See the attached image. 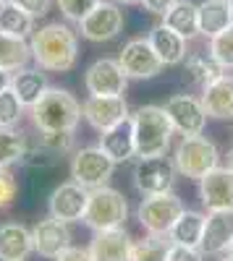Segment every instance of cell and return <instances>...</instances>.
Here are the masks:
<instances>
[{
    "instance_id": "cell-11",
    "label": "cell",
    "mask_w": 233,
    "mask_h": 261,
    "mask_svg": "<svg viewBox=\"0 0 233 261\" xmlns=\"http://www.w3.org/2000/svg\"><path fill=\"white\" fill-rule=\"evenodd\" d=\"M89 206V188L79 186L76 180L60 183L48 199V214L60 222H81Z\"/></svg>"
},
{
    "instance_id": "cell-15",
    "label": "cell",
    "mask_w": 233,
    "mask_h": 261,
    "mask_svg": "<svg viewBox=\"0 0 233 261\" xmlns=\"http://www.w3.org/2000/svg\"><path fill=\"white\" fill-rule=\"evenodd\" d=\"M32 238H34V253H39L42 258H55L66 248H71L68 222H60L50 214L32 227Z\"/></svg>"
},
{
    "instance_id": "cell-43",
    "label": "cell",
    "mask_w": 233,
    "mask_h": 261,
    "mask_svg": "<svg viewBox=\"0 0 233 261\" xmlns=\"http://www.w3.org/2000/svg\"><path fill=\"white\" fill-rule=\"evenodd\" d=\"M228 167H230V170H233V149H230V151H228Z\"/></svg>"
},
{
    "instance_id": "cell-3",
    "label": "cell",
    "mask_w": 233,
    "mask_h": 261,
    "mask_svg": "<svg viewBox=\"0 0 233 261\" xmlns=\"http://www.w3.org/2000/svg\"><path fill=\"white\" fill-rule=\"evenodd\" d=\"M29 115L37 130H76L81 115V102L66 89H50L45 92L34 107H29Z\"/></svg>"
},
{
    "instance_id": "cell-39",
    "label": "cell",
    "mask_w": 233,
    "mask_h": 261,
    "mask_svg": "<svg viewBox=\"0 0 233 261\" xmlns=\"http://www.w3.org/2000/svg\"><path fill=\"white\" fill-rule=\"evenodd\" d=\"M176 3H178V0H142L144 11H147V13H152V16H165Z\"/></svg>"
},
{
    "instance_id": "cell-6",
    "label": "cell",
    "mask_w": 233,
    "mask_h": 261,
    "mask_svg": "<svg viewBox=\"0 0 233 261\" xmlns=\"http://www.w3.org/2000/svg\"><path fill=\"white\" fill-rule=\"evenodd\" d=\"M181 214H183V201L178 199L173 191H168V193L144 196L139 209H136V220L144 227V232H150V235H168Z\"/></svg>"
},
{
    "instance_id": "cell-10",
    "label": "cell",
    "mask_w": 233,
    "mask_h": 261,
    "mask_svg": "<svg viewBox=\"0 0 233 261\" xmlns=\"http://www.w3.org/2000/svg\"><path fill=\"white\" fill-rule=\"evenodd\" d=\"M118 63H121V68L126 71V76H129V79H155L165 68V63L155 53L152 42L150 39H142V37L126 42L121 55H118Z\"/></svg>"
},
{
    "instance_id": "cell-30",
    "label": "cell",
    "mask_w": 233,
    "mask_h": 261,
    "mask_svg": "<svg viewBox=\"0 0 233 261\" xmlns=\"http://www.w3.org/2000/svg\"><path fill=\"white\" fill-rule=\"evenodd\" d=\"M186 71H189V76H192L197 84H209V81H215L218 76H223L225 73V68L223 65L209 55V50L207 53H194V55H186Z\"/></svg>"
},
{
    "instance_id": "cell-8",
    "label": "cell",
    "mask_w": 233,
    "mask_h": 261,
    "mask_svg": "<svg viewBox=\"0 0 233 261\" xmlns=\"http://www.w3.org/2000/svg\"><path fill=\"white\" fill-rule=\"evenodd\" d=\"M176 165L173 160L162 157H139L134 165V186L142 196H155V193H168L176 186Z\"/></svg>"
},
{
    "instance_id": "cell-24",
    "label": "cell",
    "mask_w": 233,
    "mask_h": 261,
    "mask_svg": "<svg viewBox=\"0 0 233 261\" xmlns=\"http://www.w3.org/2000/svg\"><path fill=\"white\" fill-rule=\"evenodd\" d=\"M204 220H207V214L192 212V209H183V214L176 220V225L171 227V232H168L171 243H173V246L199 248L202 235H204Z\"/></svg>"
},
{
    "instance_id": "cell-21",
    "label": "cell",
    "mask_w": 233,
    "mask_h": 261,
    "mask_svg": "<svg viewBox=\"0 0 233 261\" xmlns=\"http://www.w3.org/2000/svg\"><path fill=\"white\" fill-rule=\"evenodd\" d=\"M32 251L34 238L29 227L18 222L0 225V261H27Z\"/></svg>"
},
{
    "instance_id": "cell-46",
    "label": "cell",
    "mask_w": 233,
    "mask_h": 261,
    "mask_svg": "<svg viewBox=\"0 0 233 261\" xmlns=\"http://www.w3.org/2000/svg\"><path fill=\"white\" fill-rule=\"evenodd\" d=\"M220 261H233V258H230V256H225V258H220Z\"/></svg>"
},
{
    "instance_id": "cell-37",
    "label": "cell",
    "mask_w": 233,
    "mask_h": 261,
    "mask_svg": "<svg viewBox=\"0 0 233 261\" xmlns=\"http://www.w3.org/2000/svg\"><path fill=\"white\" fill-rule=\"evenodd\" d=\"M11 3H16L21 11H27V13L34 16V18H42V16L50 11L53 0H11Z\"/></svg>"
},
{
    "instance_id": "cell-4",
    "label": "cell",
    "mask_w": 233,
    "mask_h": 261,
    "mask_svg": "<svg viewBox=\"0 0 233 261\" xmlns=\"http://www.w3.org/2000/svg\"><path fill=\"white\" fill-rule=\"evenodd\" d=\"M218 146L215 141H209L207 136H181L178 146L173 149V165L176 172L189 180H202L209 170L218 167Z\"/></svg>"
},
{
    "instance_id": "cell-25",
    "label": "cell",
    "mask_w": 233,
    "mask_h": 261,
    "mask_svg": "<svg viewBox=\"0 0 233 261\" xmlns=\"http://www.w3.org/2000/svg\"><path fill=\"white\" fill-rule=\"evenodd\" d=\"M230 24H233V13H230L228 0H204V3H199V34L202 37L213 39Z\"/></svg>"
},
{
    "instance_id": "cell-34",
    "label": "cell",
    "mask_w": 233,
    "mask_h": 261,
    "mask_svg": "<svg viewBox=\"0 0 233 261\" xmlns=\"http://www.w3.org/2000/svg\"><path fill=\"white\" fill-rule=\"evenodd\" d=\"M39 146L53 151V154H68L74 149V134L71 130H39Z\"/></svg>"
},
{
    "instance_id": "cell-44",
    "label": "cell",
    "mask_w": 233,
    "mask_h": 261,
    "mask_svg": "<svg viewBox=\"0 0 233 261\" xmlns=\"http://www.w3.org/2000/svg\"><path fill=\"white\" fill-rule=\"evenodd\" d=\"M228 256H230V258H233V243H230V248H228Z\"/></svg>"
},
{
    "instance_id": "cell-7",
    "label": "cell",
    "mask_w": 233,
    "mask_h": 261,
    "mask_svg": "<svg viewBox=\"0 0 233 261\" xmlns=\"http://www.w3.org/2000/svg\"><path fill=\"white\" fill-rule=\"evenodd\" d=\"M115 172L113 157H108V151L102 146H84L76 149V154L71 160V180H76L84 188H102L108 186Z\"/></svg>"
},
{
    "instance_id": "cell-32",
    "label": "cell",
    "mask_w": 233,
    "mask_h": 261,
    "mask_svg": "<svg viewBox=\"0 0 233 261\" xmlns=\"http://www.w3.org/2000/svg\"><path fill=\"white\" fill-rule=\"evenodd\" d=\"M209 55H213L225 71L233 68V24L209 39Z\"/></svg>"
},
{
    "instance_id": "cell-33",
    "label": "cell",
    "mask_w": 233,
    "mask_h": 261,
    "mask_svg": "<svg viewBox=\"0 0 233 261\" xmlns=\"http://www.w3.org/2000/svg\"><path fill=\"white\" fill-rule=\"evenodd\" d=\"M24 110L27 107L21 105V99L11 89H6L0 94V128H16L21 115H24Z\"/></svg>"
},
{
    "instance_id": "cell-16",
    "label": "cell",
    "mask_w": 233,
    "mask_h": 261,
    "mask_svg": "<svg viewBox=\"0 0 233 261\" xmlns=\"http://www.w3.org/2000/svg\"><path fill=\"white\" fill-rule=\"evenodd\" d=\"M199 199L207 212L233 209V170L215 167L199 180Z\"/></svg>"
},
{
    "instance_id": "cell-47",
    "label": "cell",
    "mask_w": 233,
    "mask_h": 261,
    "mask_svg": "<svg viewBox=\"0 0 233 261\" xmlns=\"http://www.w3.org/2000/svg\"><path fill=\"white\" fill-rule=\"evenodd\" d=\"M3 3H8V0H0V6H3Z\"/></svg>"
},
{
    "instance_id": "cell-27",
    "label": "cell",
    "mask_w": 233,
    "mask_h": 261,
    "mask_svg": "<svg viewBox=\"0 0 233 261\" xmlns=\"http://www.w3.org/2000/svg\"><path fill=\"white\" fill-rule=\"evenodd\" d=\"M29 60H32V45L24 37L0 32V68L8 73H16L21 68H27Z\"/></svg>"
},
{
    "instance_id": "cell-22",
    "label": "cell",
    "mask_w": 233,
    "mask_h": 261,
    "mask_svg": "<svg viewBox=\"0 0 233 261\" xmlns=\"http://www.w3.org/2000/svg\"><path fill=\"white\" fill-rule=\"evenodd\" d=\"M48 89H50V81L42 68H21V71L11 73V92L21 99V105L27 110L45 97Z\"/></svg>"
},
{
    "instance_id": "cell-14",
    "label": "cell",
    "mask_w": 233,
    "mask_h": 261,
    "mask_svg": "<svg viewBox=\"0 0 233 261\" xmlns=\"http://www.w3.org/2000/svg\"><path fill=\"white\" fill-rule=\"evenodd\" d=\"M81 115L100 134L123 123L126 118H131L129 105H126L123 97H89L81 102Z\"/></svg>"
},
{
    "instance_id": "cell-42",
    "label": "cell",
    "mask_w": 233,
    "mask_h": 261,
    "mask_svg": "<svg viewBox=\"0 0 233 261\" xmlns=\"http://www.w3.org/2000/svg\"><path fill=\"white\" fill-rule=\"evenodd\" d=\"M118 6H136V3H142V0H115Z\"/></svg>"
},
{
    "instance_id": "cell-23",
    "label": "cell",
    "mask_w": 233,
    "mask_h": 261,
    "mask_svg": "<svg viewBox=\"0 0 233 261\" xmlns=\"http://www.w3.org/2000/svg\"><path fill=\"white\" fill-rule=\"evenodd\" d=\"M147 39L152 42L155 53L160 55V60H162L165 65H181V63L186 60V42H189V39H183V37H181L178 32H173L171 27H165L162 21L150 29V37H147Z\"/></svg>"
},
{
    "instance_id": "cell-45",
    "label": "cell",
    "mask_w": 233,
    "mask_h": 261,
    "mask_svg": "<svg viewBox=\"0 0 233 261\" xmlns=\"http://www.w3.org/2000/svg\"><path fill=\"white\" fill-rule=\"evenodd\" d=\"M228 6H230V13H233V0H228Z\"/></svg>"
},
{
    "instance_id": "cell-9",
    "label": "cell",
    "mask_w": 233,
    "mask_h": 261,
    "mask_svg": "<svg viewBox=\"0 0 233 261\" xmlns=\"http://www.w3.org/2000/svg\"><path fill=\"white\" fill-rule=\"evenodd\" d=\"M129 76L113 58H100L84 71V89L89 97H123Z\"/></svg>"
},
{
    "instance_id": "cell-29",
    "label": "cell",
    "mask_w": 233,
    "mask_h": 261,
    "mask_svg": "<svg viewBox=\"0 0 233 261\" xmlns=\"http://www.w3.org/2000/svg\"><path fill=\"white\" fill-rule=\"evenodd\" d=\"M27 151H29L27 134H21L18 128H0V167L24 162Z\"/></svg>"
},
{
    "instance_id": "cell-1",
    "label": "cell",
    "mask_w": 233,
    "mask_h": 261,
    "mask_svg": "<svg viewBox=\"0 0 233 261\" xmlns=\"http://www.w3.org/2000/svg\"><path fill=\"white\" fill-rule=\"evenodd\" d=\"M29 45L37 68L50 73H66L79 60V37L68 24H60V21L34 29Z\"/></svg>"
},
{
    "instance_id": "cell-5",
    "label": "cell",
    "mask_w": 233,
    "mask_h": 261,
    "mask_svg": "<svg viewBox=\"0 0 233 261\" xmlns=\"http://www.w3.org/2000/svg\"><path fill=\"white\" fill-rule=\"evenodd\" d=\"M129 220V204H126V196L110 186H102L89 191V206L84 214V225L89 230L100 232V230H115L123 227V222Z\"/></svg>"
},
{
    "instance_id": "cell-26",
    "label": "cell",
    "mask_w": 233,
    "mask_h": 261,
    "mask_svg": "<svg viewBox=\"0 0 233 261\" xmlns=\"http://www.w3.org/2000/svg\"><path fill=\"white\" fill-rule=\"evenodd\" d=\"M162 24L178 32L183 39L199 37V6L192 0H178V3L162 16Z\"/></svg>"
},
{
    "instance_id": "cell-35",
    "label": "cell",
    "mask_w": 233,
    "mask_h": 261,
    "mask_svg": "<svg viewBox=\"0 0 233 261\" xmlns=\"http://www.w3.org/2000/svg\"><path fill=\"white\" fill-rule=\"evenodd\" d=\"M102 0H58V8L63 13V18L71 21V24H79V21L87 18Z\"/></svg>"
},
{
    "instance_id": "cell-40",
    "label": "cell",
    "mask_w": 233,
    "mask_h": 261,
    "mask_svg": "<svg viewBox=\"0 0 233 261\" xmlns=\"http://www.w3.org/2000/svg\"><path fill=\"white\" fill-rule=\"evenodd\" d=\"M53 261H95V258H92L89 248H76V246H71V248L63 251L60 256H55Z\"/></svg>"
},
{
    "instance_id": "cell-17",
    "label": "cell",
    "mask_w": 233,
    "mask_h": 261,
    "mask_svg": "<svg viewBox=\"0 0 233 261\" xmlns=\"http://www.w3.org/2000/svg\"><path fill=\"white\" fill-rule=\"evenodd\" d=\"M230 243H233V209L207 212L199 251L204 256H220V253H228Z\"/></svg>"
},
{
    "instance_id": "cell-12",
    "label": "cell",
    "mask_w": 233,
    "mask_h": 261,
    "mask_svg": "<svg viewBox=\"0 0 233 261\" xmlns=\"http://www.w3.org/2000/svg\"><path fill=\"white\" fill-rule=\"evenodd\" d=\"M123 24H126V18H123L121 6L102 0L87 18L79 21V32L89 42H110L123 32Z\"/></svg>"
},
{
    "instance_id": "cell-18",
    "label": "cell",
    "mask_w": 233,
    "mask_h": 261,
    "mask_svg": "<svg viewBox=\"0 0 233 261\" xmlns=\"http://www.w3.org/2000/svg\"><path fill=\"white\" fill-rule=\"evenodd\" d=\"M131 248L134 241L123 227L100 230L89 243V253L95 261H131Z\"/></svg>"
},
{
    "instance_id": "cell-19",
    "label": "cell",
    "mask_w": 233,
    "mask_h": 261,
    "mask_svg": "<svg viewBox=\"0 0 233 261\" xmlns=\"http://www.w3.org/2000/svg\"><path fill=\"white\" fill-rule=\"evenodd\" d=\"M202 105L207 118L218 120H233V76L223 73L215 81L202 86Z\"/></svg>"
},
{
    "instance_id": "cell-28",
    "label": "cell",
    "mask_w": 233,
    "mask_h": 261,
    "mask_svg": "<svg viewBox=\"0 0 233 261\" xmlns=\"http://www.w3.org/2000/svg\"><path fill=\"white\" fill-rule=\"evenodd\" d=\"M0 32L27 39L34 34V16H29L27 11H21L16 3L8 0V3L0 6Z\"/></svg>"
},
{
    "instance_id": "cell-2",
    "label": "cell",
    "mask_w": 233,
    "mask_h": 261,
    "mask_svg": "<svg viewBox=\"0 0 233 261\" xmlns=\"http://www.w3.org/2000/svg\"><path fill=\"white\" fill-rule=\"evenodd\" d=\"M134 139H136V157H162L171 149V139L176 128L168 118L165 107L144 105L131 115Z\"/></svg>"
},
{
    "instance_id": "cell-41",
    "label": "cell",
    "mask_w": 233,
    "mask_h": 261,
    "mask_svg": "<svg viewBox=\"0 0 233 261\" xmlns=\"http://www.w3.org/2000/svg\"><path fill=\"white\" fill-rule=\"evenodd\" d=\"M6 89H11V73L0 68V94H3Z\"/></svg>"
},
{
    "instance_id": "cell-13",
    "label": "cell",
    "mask_w": 233,
    "mask_h": 261,
    "mask_svg": "<svg viewBox=\"0 0 233 261\" xmlns=\"http://www.w3.org/2000/svg\"><path fill=\"white\" fill-rule=\"evenodd\" d=\"M165 113L171 118L176 134H181V136H197L204 130L207 113H204V105H202L199 97L176 94L165 102Z\"/></svg>"
},
{
    "instance_id": "cell-31",
    "label": "cell",
    "mask_w": 233,
    "mask_h": 261,
    "mask_svg": "<svg viewBox=\"0 0 233 261\" xmlns=\"http://www.w3.org/2000/svg\"><path fill=\"white\" fill-rule=\"evenodd\" d=\"M171 238L168 235H150L134 241L131 248V261H168V251H171Z\"/></svg>"
},
{
    "instance_id": "cell-36",
    "label": "cell",
    "mask_w": 233,
    "mask_h": 261,
    "mask_svg": "<svg viewBox=\"0 0 233 261\" xmlns=\"http://www.w3.org/2000/svg\"><path fill=\"white\" fill-rule=\"evenodd\" d=\"M18 199V180L8 167H0V209L11 206Z\"/></svg>"
},
{
    "instance_id": "cell-20",
    "label": "cell",
    "mask_w": 233,
    "mask_h": 261,
    "mask_svg": "<svg viewBox=\"0 0 233 261\" xmlns=\"http://www.w3.org/2000/svg\"><path fill=\"white\" fill-rule=\"evenodd\" d=\"M100 146L108 151V157H113L115 165L129 162L131 157H136V139H134V123L131 118H126L123 123L102 130L100 134Z\"/></svg>"
},
{
    "instance_id": "cell-38",
    "label": "cell",
    "mask_w": 233,
    "mask_h": 261,
    "mask_svg": "<svg viewBox=\"0 0 233 261\" xmlns=\"http://www.w3.org/2000/svg\"><path fill=\"white\" fill-rule=\"evenodd\" d=\"M168 261H204V253L199 248H189V246H171Z\"/></svg>"
}]
</instances>
